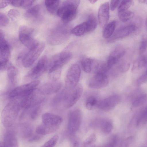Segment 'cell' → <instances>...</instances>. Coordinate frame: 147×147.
Listing matches in <instances>:
<instances>
[{
    "instance_id": "obj_20",
    "label": "cell",
    "mask_w": 147,
    "mask_h": 147,
    "mask_svg": "<svg viewBox=\"0 0 147 147\" xmlns=\"http://www.w3.org/2000/svg\"><path fill=\"white\" fill-rule=\"evenodd\" d=\"M125 53L124 49L121 47H118L115 48L109 56L106 63L111 68L115 64L119 59L122 57Z\"/></svg>"
},
{
    "instance_id": "obj_4",
    "label": "cell",
    "mask_w": 147,
    "mask_h": 147,
    "mask_svg": "<svg viewBox=\"0 0 147 147\" xmlns=\"http://www.w3.org/2000/svg\"><path fill=\"white\" fill-rule=\"evenodd\" d=\"M81 75V69L76 64L72 65L68 70L65 79L66 89L70 91L78 85Z\"/></svg>"
},
{
    "instance_id": "obj_1",
    "label": "cell",
    "mask_w": 147,
    "mask_h": 147,
    "mask_svg": "<svg viewBox=\"0 0 147 147\" xmlns=\"http://www.w3.org/2000/svg\"><path fill=\"white\" fill-rule=\"evenodd\" d=\"M80 2L78 0L65 1L59 7L57 14L65 23L71 22L76 16Z\"/></svg>"
},
{
    "instance_id": "obj_49",
    "label": "cell",
    "mask_w": 147,
    "mask_h": 147,
    "mask_svg": "<svg viewBox=\"0 0 147 147\" xmlns=\"http://www.w3.org/2000/svg\"><path fill=\"white\" fill-rule=\"evenodd\" d=\"M95 138L94 135H92L87 138L84 143V145L85 147L91 144L95 140Z\"/></svg>"
},
{
    "instance_id": "obj_26",
    "label": "cell",
    "mask_w": 147,
    "mask_h": 147,
    "mask_svg": "<svg viewBox=\"0 0 147 147\" xmlns=\"http://www.w3.org/2000/svg\"><path fill=\"white\" fill-rule=\"evenodd\" d=\"M59 0H46L45 4L48 11L52 14H56L59 9Z\"/></svg>"
},
{
    "instance_id": "obj_36",
    "label": "cell",
    "mask_w": 147,
    "mask_h": 147,
    "mask_svg": "<svg viewBox=\"0 0 147 147\" xmlns=\"http://www.w3.org/2000/svg\"><path fill=\"white\" fill-rule=\"evenodd\" d=\"M147 122L146 107L142 111L137 120L136 124L137 126H140L145 124Z\"/></svg>"
},
{
    "instance_id": "obj_33",
    "label": "cell",
    "mask_w": 147,
    "mask_h": 147,
    "mask_svg": "<svg viewBox=\"0 0 147 147\" xmlns=\"http://www.w3.org/2000/svg\"><path fill=\"white\" fill-rule=\"evenodd\" d=\"M98 123L100 124L102 130L105 133L110 132L112 129V123L109 121L104 120L96 119Z\"/></svg>"
},
{
    "instance_id": "obj_42",
    "label": "cell",
    "mask_w": 147,
    "mask_h": 147,
    "mask_svg": "<svg viewBox=\"0 0 147 147\" xmlns=\"http://www.w3.org/2000/svg\"><path fill=\"white\" fill-rule=\"evenodd\" d=\"M35 1L19 0V7L26 8L31 6Z\"/></svg>"
},
{
    "instance_id": "obj_10",
    "label": "cell",
    "mask_w": 147,
    "mask_h": 147,
    "mask_svg": "<svg viewBox=\"0 0 147 147\" xmlns=\"http://www.w3.org/2000/svg\"><path fill=\"white\" fill-rule=\"evenodd\" d=\"M47 56L43 55L39 60L36 65L29 71L27 77L31 79H35L39 77L47 68Z\"/></svg>"
},
{
    "instance_id": "obj_17",
    "label": "cell",
    "mask_w": 147,
    "mask_h": 147,
    "mask_svg": "<svg viewBox=\"0 0 147 147\" xmlns=\"http://www.w3.org/2000/svg\"><path fill=\"white\" fill-rule=\"evenodd\" d=\"M109 4L105 2L100 7L98 13V18L100 26L103 28L107 24L109 18Z\"/></svg>"
},
{
    "instance_id": "obj_25",
    "label": "cell",
    "mask_w": 147,
    "mask_h": 147,
    "mask_svg": "<svg viewBox=\"0 0 147 147\" xmlns=\"http://www.w3.org/2000/svg\"><path fill=\"white\" fill-rule=\"evenodd\" d=\"M18 129L20 134L23 138H30L33 135V129L30 125L23 124Z\"/></svg>"
},
{
    "instance_id": "obj_21",
    "label": "cell",
    "mask_w": 147,
    "mask_h": 147,
    "mask_svg": "<svg viewBox=\"0 0 147 147\" xmlns=\"http://www.w3.org/2000/svg\"><path fill=\"white\" fill-rule=\"evenodd\" d=\"M43 123L51 126L59 127L63 121L60 116L53 113H47L42 116Z\"/></svg>"
},
{
    "instance_id": "obj_55",
    "label": "cell",
    "mask_w": 147,
    "mask_h": 147,
    "mask_svg": "<svg viewBox=\"0 0 147 147\" xmlns=\"http://www.w3.org/2000/svg\"><path fill=\"white\" fill-rule=\"evenodd\" d=\"M0 147H3V142H0Z\"/></svg>"
},
{
    "instance_id": "obj_50",
    "label": "cell",
    "mask_w": 147,
    "mask_h": 147,
    "mask_svg": "<svg viewBox=\"0 0 147 147\" xmlns=\"http://www.w3.org/2000/svg\"><path fill=\"white\" fill-rule=\"evenodd\" d=\"M10 4V1L0 0V9L3 8Z\"/></svg>"
},
{
    "instance_id": "obj_19",
    "label": "cell",
    "mask_w": 147,
    "mask_h": 147,
    "mask_svg": "<svg viewBox=\"0 0 147 147\" xmlns=\"http://www.w3.org/2000/svg\"><path fill=\"white\" fill-rule=\"evenodd\" d=\"M3 144V147H18L17 134L14 130L9 129L6 131Z\"/></svg>"
},
{
    "instance_id": "obj_31",
    "label": "cell",
    "mask_w": 147,
    "mask_h": 147,
    "mask_svg": "<svg viewBox=\"0 0 147 147\" xmlns=\"http://www.w3.org/2000/svg\"><path fill=\"white\" fill-rule=\"evenodd\" d=\"M118 16L122 22H125L132 19L134 16V13L128 10L118 12Z\"/></svg>"
},
{
    "instance_id": "obj_27",
    "label": "cell",
    "mask_w": 147,
    "mask_h": 147,
    "mask_svg": "<svg viewBox=\"0 0 147 147\" xmlns=\"http://www.w3.org/2000/svg\"><path fill=\"white\" fill-rule=\"evenodd\" d=\"M116 23V21H113L106 25L103 33L104 38H109L112 36L115 30Z\"/></svg>"
},
{
    "instance_id": "obj_9",
    "label": "cell",
    "mask_w": 147,
    "mask_h": 147,
    "mask_svg": "<svg viewBox=\"0 0 147 147\" xmlns=\"http://www.w3.org/2000/svg\"><path fill=\"white\" fill-rule=\"evenodd\" d=\"M82 120V112L79 109H75L70 112L68 124V130L70 133H75L78 130Z\"/></svg>"
},
{
    "instance_id": "obj_22",
    "label": "cell",
    "mask_w": 147,
    "mask_h": 147,
    "mask_svg": "<svg viewBox=\"0 0 147 147\" xmlns=\"http://www.w3.org/2000/svg\"><path fill=\"white\" fill-rule=\"evenodd\" d=\"M42 11L40 6L37 5L28 9L26 12L25 16L29 20L38 22L42 18Z\"/></svg>"
},
{
    "instance_id": "obj_51",
    "label": "cell",
    "mask_w": 147,
    "mask_h": 147,
    "mask_svg": "<svg viewBox=\"0 0 147 147\" xmlns=\"http://www.w3.org/2000/svg\"><path fill=\"white\" fill-rule=\"evenodd\" d=\"M79 144L77 142H75L71 147H78Z\"/></svg>"
},
{
    "instance_id": "obj_29",
    "label": "cell",
    "mask_w": 147,
    "mask_h": 147,
    "mask_svg": "<svg viewBox=\"0 0 147 147\" xmlns=\"http://www.w3.org/2000/svg\"><path fill=\"white\" fill-rule=\"evenodd\" d=\"M86 22L87 25V33L92 32L95 29L97 26V21L93 14L89 15Z\"/></svg>"
},
{
    "instance_id": "obj_41",
    "label": "cell",
    "mask_w": 147,
    "mask_h": 147,
    "mask_svg": "<svg viewBox=\"0 0 147 147\" xmlns=\"http://www.w3.org/2000/svg\"><path fill=\"white\" fill-rule=\"evenodd\" d=\"M147 47V41L146 38L143 37L141 41L139 49V53L142 54L144 53L146 50Z\"/></svg>"
},
{
    "instance_id": "obj_37",
    "label": "cell",
    "mask_w": 147,
    "mask_h": 147,
    "mask_svg": "<svg viewBox=\"0 0 147 147\" xmlns=\"http://www.w3.org/2000/svg\"><path fill=\"white\" fill-rule=\"evenodd\" d=\"M132 0H123L121 1L118 8V12L127 10L133 4Z\"/></svg>"
},
{
    "instance_id": "obj_13",
    "label": "cell",
    "mask_w": 147,
    "mask_h": 147,
    "mask_svg": "<svg viewBox=\"0 0 147 147\" xmlns=\"http://www.w3.org/2000/svg\"><path fill=\"white\" fill-rule=\"evenodd\" d=\"M108 82L107 77L105 74L97 73L89 80L88 84L91 88L99 89L106 86Z\"/></svg>"
},
{
    "instance_id": "obj_28",
    "label": "cell",
    "mask_w": 147,
    "mask_h": 147,
    "mask_svg": "<svg viewBox=\"0 0 147 147\" xmlns=\"http://www.w3.org/2000/svg\"><path fill=\"white\" fill-rule=\"evenodd\" d=\"M87 25L86 22L77 25L71 30V33L76 36H80L87 33Z\"/></svg>"
},
{
    "instance_id": "obj_6",
    "label": "cell",
    "mask_w": 147,
    "mask_h": 147,
    "mask_svg": "<svg viewBox=\"0 0 147 147\" xmlns=\"http://www.w3.org/2000/svg\"><path fill=\"white\" fill-rule=\"evenodd\" d=\"M45 45L42 42H38L35 46L29 49L22 58V63L25 67L31 66L37 59L44 50Z\"/></svg>"
},
{
    "instance_id": "obj_12",
    "label": "cell",
    "mask_w": 147,
    "mask_h": 147,
    "mask_svg": "<svg viewBox=\"0 0 147 147\" xmlns=\"http://www.w3.org/2000/svg\"><path fill=\"white\" fill-rule=\"evenodd\" d=\"M120 100V97L119 95H111L98 101L97 107L102 111H109L116 107Z\"/></svg>"
},
{
    "instance_id": "obj_18",
    "label": "cell",
    "mask_w": 147,
    "mask_h": 147,
    "mask_svg": "<svg viewBox=\"0 0 147 147\" xmlns=\"http://www.w3.org/2000/svg\"><path fill=\"white\" fill-rule=\"evenodd\" d=\"M136 28V26L133 24L129 25L119 28L114 33L109 40L111 41L127 36L134 32Z\"/></svg>"
},
{
    "instance_id": "obj_3",
    "label": "cell",
    "mask_w": 147,
    "mask_h": 147,
    "mask_svg": "<svg viewBox=\"0 0 147 147\" xmlns=\"http://www.w3.org/2000/svg\"><path fill=\"white\" fill-rule=\"evenodd\" d=\"M20 104L16 101L9 103L3 110L1 117L2 124L6 128H11L14 124L18 116Z\"/></svg>"
},
{
    "instance_id": "obj_7",
    "label": "cell",
    "mask_w": 147,
    "mask_h": 147,
    "mask_svg": "<svg viewBox=\"0 0 147 147\" xmlns=\"http://www.w3.org/2000/svg\"><path fill=\"white\" fill-rule=\"evenodd\" d=\"M40 83V81L35 80L18 87L10 92L9 95V97L11 98L18 96L23 97L36 90Z\"/></svg>"
},
{
    "instance_id": "obj_14",
    "label": "cell",
    "mask_w": 147,
    "mask_h": 147,
    "mask_svg": "<svg viewBox=\"0 0 147 147\" xmlns=\"http://www.w3.org/2000/svg\"><path fill=\"white\" fill-rule=\"evenodd\" d=\"M72 57V53L69 52L63 51L54 55L51 58L49 67L52 65H59L62 67L68 63Z\"/></svg>"
},
{
    "instance_id": "obj_39",
    "label": "cell",
    "mask_w": 147,
    "mask_h": 147,
    "mask_svg": "<svg viewBox=\"0 0 147 147\" xmlns=\"http://www.w3.org/2000/svg\"><path fill=\"white\" fill-rule=\"evenodd\" d=\"M59 139L57 135H55L45 143L41 147H54L57 143Z\"/></svg>"
},
{
    "instance_id": "obj_32",
    "label": "cell",
    "mask_w": 147,
    "mask_h": 147,
    "mask_svg": "<svg viewBox=\"0 0 147 147\" xmlns=\"http://www.w3.org/2000/svg\"><path fill=\"white\" fill-rule=\"evenodd\" d=\"M146 94H141L138 95L133 100L132 105L134 107H138L142 105L146 100Z\"/></svg>"
},
{
    "instance_id": "obj_47",
    "label": "cell",
    "mask_w": 147,
    "mask_h": 147,
    "mask_svg": "<svg viewBox=\"0 0 147 147\" xmlns=\"http://www.w3.org/2000/svg\"><path fill=\"white\" fill-rule=\"evenodd\" d=\"M129 66L130 65L129 63L124 62L121 63L120 65L119 68L121 72H124L128 70Z\"/></svg>"
},
{
    "instance_id": "obj_44",
    "label": "cell",
    "mask_w": 147,
    "mask_h": 147,
    "mask_svg": "<svg viewBox=\"0 0 147 147\" xmlns=\"http://www.w3.org/2000/svg\"><path fill=\"white\" fill-rule=\"evenodd\" d=\"M147 74L146 71L138 79L137 81V84L138 85H140L145 83L147 81Z\"/></svg>"
},
{
    "instance_id": "obj_53",
    "label": "cell",
    "mask_w": 147,
    "mask_h": 147,
    "mask_svg": "<svg viewBox=\"0 0 147 147\" xmlns=\"http://www.w3.org/2000/svg\"><path fill=\"white\" fill-rule=\"evenodd\" d=\"M88 1L91 3L93 4L95 3L97 1L95 0H88Z\"/></svg>"
},
{
    "instance_id": "obj_48",
    "label": "cell",
    "mask_w": 147,
    "mask_h": 147,
    "mask_svg": "<svg viewBox=\"0 0 147 147\" xmlns=\"http://www.w3.org/2000/svg\"><path fill=\"white\" fill-rule=\"evenodd\" d=\"M121 1L111 0L110 3V8L112 11H114L118 6Z\"/></svg>"
},
{
    "instance_id": "obj_46",
    "label": "cell",
    "mask_w": 147,
    "mask_h": 147,
    "mask_svg": "<svg viewBox=\"0 0 147 147\" xmlns=\"http://www.w3.org/2000/svg\"><path fill=\"white\" fill-rule=\"evenodd\" d=\"M42 138V135L37 134L32 135L28 140L29 142H35L40 140Z\"/></svg>"
},
{
    "instance_id": "obj_15",
    "label": "cell",
    "mask_w": 147,
    "mask_h": 147,
    "mask_svg": "<svg viewBox=\"0 0 147 147\" xmlns=\"http://www.w3.org/2000/svg\"><path fill=\"white\" fill-rule=\"evenodd\" d=\"M62 84L60 82H47L42 85L38 91L42 95H51L57 92L61 89Z\"/></svg>"
},
{
    "instance_id": "obj_40",
    "label": "cell",
    "mask_w": 147,
    "mask_h": 147,
    "mask_svg": "<svg viewBox=\"0 0 147 147\" xmlns=\"http://www.w3.org/2000/svg\"><path fill=\"white\" fill-rule=\"evenodd\" d=\"M41 111V109L40 106H38L35 107L32 111L30 114V117L32 120L36 119L39 115Z\"/></svg>"
},
{
    "instance_id": "obj_45",
    "label": "cell",
    "mask_w": 147,
    "mask_h": 147,
    "mask_svg": "<svg viewBox=\"0 0 147 147\" xmlns=\"http://www.w3.org/2000/svg\"><path fill=\"white\" fill-rule=\"evenodd\" d=\"M19 14V13L18 11L15 9H11L8 13V15L12 19L18 17Z\"/></svg>"
},
{
    "instance_id": "obj_38",
    "label": "cell",
    "mask_w": 147,
    "mask_h": 147,
    "mask_svg": "<svg viewBox=\"0 0 147 147\" xmlns=\"http://www.w3.org/2000/svg\"><path fill=\"white\" fill-rule=\"evenodd\" d=\"M16 68L12 65L9 66L8 69V75L9 80L12 83L14 82L17 75Z\"/></svg>"
},
{
    "instance_id": "obj_52",
    "label": "cell",
    "mask_w": 147,
    "mask_h": 147,
    "mask_svg": "<svg viewBox=\"0 0 147 147\" xmlns=\"http://www.w3.org/2000/svg\"><path fill=\"white\" fill-rule=\"evenodd\" d=\"M138 1L140 3H144V4H147V1L145 0H138Z\"/></svg>"
},
{
    "instance_id": "obj_16",
    "label": "cell",
    "mask_w": 147,
    "mask_h": 147,
    "mask_svg": "<svg viewBox=\"0 0 147 147\" xmlns=\"http://www.w3.org/2000/svg\"><path fill=\"white\" fill-rule=\"evenodd\" d=\"M10 55L9 45L4 38L3 32H0V61L8 63Z\"/></svg>"
},
{
    "instance_id": "obj_2",
    "label": "cell",
    "mask_w": 147,
    "mask_h": 147,
    "mask_svg": "<svg viewBox=\"0 0 147 147\" xmlns=\"http://www.w3.org/2000/svg\"><path fill=\"white\" fill-rule=\"evenodd\" d=\"M71 29V26L67 24H61L54 27L49 34V43L53 45L63 43L70 37Z\"/></svg>"
},
{
    "instance_id": "obj_35",
    "label": "cell",
    "mask_w": 147,
    "mask_h": 147,
    "mask_svg": "<svg viewBox=\"0 0 147 147\" xmlns=\"http://www.w3.org/2000/svg\"><path fill=\"white\" fill-rule=\"evenodd\" d=\"M92 60L90 58H85L81 61L82 68L86 73H90L92 71Z\"/></svg>"
},
{
    "instance_id": "obj_5",
    "label": "cell",
    "mask_w": 147,
    "mask_h": 147,
    "mask_svg": "<svg viewBox=\"0 0 147 147\" xmlns=\"http://www.w3.org/2000/svg\"><path fill=\"white\" fill-rule=\"evenodd\" d=\"M34 32V30L33 28L26 26H22L19 28V40L29 49L34 47L39 42L33 37Z\"/></svg>"
},
{
    "instance_id": "obj_30",
    "label": "cell",
    "mask_w": 147,
    "mask_h": 147,
    "mask_svg": "<svg viewBox=\"0 0 147 147\" xmlns=\"http://www.w3.org/2000/svg\"><path fill=\"white\" fill-rule=\"evenodd\" d=\"M66 89L61 91L57 94L52 100V103L54 105H58L62 101L64 102L69 92Z\"/></svg>"
},
{
    "instance_id": "obj_11",
    "label": "cell",
    "mask_w": 147,
    "mask_h": 147,
    "mask_svg": "<svg viewBox=\"0 0 147 147\" xmlns=\"http://www.w3.org/2000/svg\"><path fill=\"white\" fill-rule=\"evenodd\" d=\"M83 92V88L79 84L72 90L69 91L65 100L64 105L66 108L73 106L81 97Z\"/></svg>"
},
{
    "instance_id": "obj_8",
    "label": "cell",
    "mask_w": 147,
    "mask_h": 147,
    "mask_svg": "<svg viewBox=\"0 0 147 147\" xmlns=\"http://www.w3.org/2000/svg\"><path fill=\"white\" fill-rule=\"evenodd\" d=\"M36 90L28 95L22 97L20 102L21 107L25 109H28L37 105L44 100V96Z\"/></svg>"
},
{
    "instance_id": "obj_24",
    "label": "cell",
    "mask_w": 147,
    "mask_h": 147,
    "mask_svg": "<svg viewBox=\"0 0 147 147\" xmlns=\"http://www.w3.org/2000/svg\"><path fill=\"white\" fill-rule=\"evenodd\" d=\"M59 127L49 126L43 123L37 127L36 131L37 134L43 136L54 132L59 129Z\"/></svg>"
},
{
    "instance_id": "obj_23",
    "label": "cell",
    "mask_w": 147,
    "mask_h": 147,
    "mask_svg": "<svg viewBox=\"0 0 147 147\" xmlns=\"http://www.w3.org/2000/svg\"><path fill=\"white\" fill-rule=\"evenodd\" d=\"M62 67L59 65H52L49 67L48 76L52 82H56L60 77Z\"/></svg>"
},
{
    "instance_id": "obj_34",
    "label": "cell",
    "mask_w": 147,
    "mask_h": 147,
    "mask_svg": "<svg viewBox=\"0 0 147 147\" xmlns=\"http://www.w3.org/2000/svg\"><path fill=\"white\" fill-rule=\"evenodd\" d=\"M98 102L95 96H90L86 100V107L88 110H93L97 107Z\"/></svg>"
},
{
    "instance_id": "obj_43",
    "label": "cell",
    "mask_w": 147,
    "mask_h": 147,
    "mask_svg": "<svg viewBox=\"0 0 147 147\" xmlns=\"http://www.w3.org/2000/svg\"><path fill=\"white\" fill-rule=\"evenodd\" d=\"M7 17L3 14H0V27L6 26L9 23Z\"/></svg>"
},
{
    "instance_id": "obj_54",
    "label": "cell",
    "mask_w": 147,
    "mask_h": 147,
    "mask_svg": "<svg viewBox=\"0 0 147 147\" xmlns=\"http://www.w3.org/2000/svg\"><path fill=\"white\" fill-rule=\"evenodd\" d=\"M104 147H114L113 144L111 143L108 144Z\"/></svg>"
}]
</instances>
